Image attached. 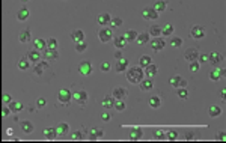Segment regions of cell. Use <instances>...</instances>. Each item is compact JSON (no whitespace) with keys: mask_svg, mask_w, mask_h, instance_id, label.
<instances>
[{"mask_svg":"<svg viewBox=\"0 0 226 143\" xmlns=\"http://www.w3.org/2000/svg\"><path fill=\"white\" fill-rule=\"evenodd\" d=\"M125 76L131 84H139L145 79V71L142 66H131L130 69L125 71Z\"/></svg>","mask_w":226,"mask_h":143,"instance_id":"obj_1","label":"cell"},{"mask_svg":"<svg viewBox=\"0 0 226 143\" xmlns=\"http://www.w3.org/2000/svg\"><path fill=\"white\" fill-rule=\"evenodd\" d=\"M72 95H74V93H72L69 89L62 87V89H59V92H57V101H59L60 104H63V107H68L69 102H71V99H72Z\"/></svg>","mask_w":226,"mask_h":143,"instance_id":"obj_2","label":"cell"},{"mask_svg":"<svg viewBox=\"0 0 226 143\" xmlns=\"http://www.w3.org/2000/svg\"><path fill=\"white\" fill-rule=\"evenodd\" d=\"M77 71H79L80 76L88 77V76H91V74L94 73V66H92V63H91L89 60H82V62L79 63V66H77Z\"/></svg>","mask_w":226,"mask_h":143,"instance_id":"obj_3","label":"cell"},{"mask_svg":"<svg viewBox=\"0 0 226 143\" xmlns=\"http://www.w3.org/2000/svg\"><path fill=\"white\" fill-rule=\"evenodd\" d=\"M98 38H100V41L101 42H110V41H113V32H112V27H101L100 29V32H98Z\"/></svg>","mask_w":226,"mask_h":143,"instance_id":"obj_4","label":"cell"},{"mask_svg":"<svg viewBox=\"0 0 226 143\" xmlns=\"http://www.w3.org/2000/svg\"><path fill=\"white\" fill-rule=\"evenodd\" d=\"M72 99H74L75 102H77L79 105L85 107V105H86V102H88V92H86V90H83V89H80V90H77V92H74Z\"/></svg>","mask_w":226,"mask_h":143,"instance_id":"obj_5","label":"cell"},{"mask_svg":"<svg viewBox=\"0 0 226 143\" xmlns=\"http://www.w3.org/2000/svg\"><path fill=\"white\" fill-rule=\"evenodd\" d=\"M169 84H170L172 87H175V89L187 87V82H185L181 76H178V74H175V76H172V77L169 79Z\"/></svg>","mask_w":226,"mask_h":143,"instance_id":"obj_6","label":"cell"},{"mask_svg":"<svg viewBox=\"0 0 226 143\" xmlns=\"http://www.w3.org/2000/svg\"><path fill=\"white\" fill-rule=\"evenodd\" d=\"M142 17L143 20H149V21H155L158 18V12L154 8H145L142 11Z\"/></svg>","mask_w":226,"mask_h":143,"instance_id":"obj_7","label":"cell"},{"mask_svg":"<svg viewBox=\"0 0 226 143\" xmlns=\"http://www.w3.org/2000/svg\"><path fill=\"white\" fill-rule=\"evenodd\" d=\"M139 87H140V90H143V92L152 90V89H154V80L149 79V77H145V79L139 83Z\"/></svg>","mask_w":226,"mask_h":143,"instance_id":"obj_8","label":"cell"},{"mask_svg":"<svg viewBox=\"0 0 226 143\" xmlns=\"http://www.w3.org/2000/svg\"><path fill=\"white\" fill-rule=\"evenodd\" d=\"M199 51L196 50V48H188L185 53H184V59L190 63V62H195V60H198L199 59Z\"/></svg>","mask_w":226,"mask_h":143,"instance_id":"obj_9","label":"cell"},{"mask_svg":"<svg viewBox=\"0 0 226 143\" xmlns=\"http://www.w3.org/2000/svg\"><path fill=\"white\" fill-rule=\"evenodd\" d=\"M190 35L195 39H202V38H205V29L202 26H193L190 30Z\"/></svg>","mask_w":226,"mask_h":143,"instance_id":"obj_10","label":"cell"},{"mask_svg":"<svg viewBox=\"0 0 226 143\" xmlns=\"http://www.w3.org/2000/svg\"><path fill=\"white\" fill-rule=\"evenodd\" d=\"M151 47H152L154 51H161L164 47H166V41L161 38V36H157L151 41Z\"/></svg>","mask_w":226,"mask_h":143,"instance_id":"obj_11","label":"cell"},{"mask_svg":"<svg viewBox=\"0 0 226 143\" xmlns=\"http://www.w3.org/2000/svg\"><path fill=\"white\" fill-rule=\"evenodd\" d=\"M110 21H112V15L109 14V12H100L98 15H97V23L100 24V26H106V24H110Z\"/></svg>","mask_w":226,"mask_h":143,"instance_id":"obj_12","label":"cell"},{"mask_svg":"<svg viewBox=\"0 0 226 143\" xmlns=\"http://www.w3.org/2000/svg\"><path fill=\"white\" fill-rule=\"evenodd\" d=\"M42 57H44L45 60H57V59H59L57 48H45V50H44Z\"/></svg>","mask_w":226,"mask_h":143,"instance_id":"obj_13","label":"cell"},{"mask_svg":"<svg viewBox=\"0 0 226 143\" xmlns=\"http://www.w3.org/2000/svg\"><path fill=\"white\" fill-rule=\"evenodd\" d=\"M127 69H128V60L125 57L118 59L116 63H115V71H116V73H125Z\"/></svg>","mask_w":226,"mask_h":143,"instance_id":"obj_14","label":"cell"},{"mask_svg":"<svg viewBox=\"0 0 226 143\" xmlns=\"http://www.w3.org/2000/svg\"><path fill=\"white\" fill-rule=\"evenodd\" d=\"M112 95H113L115 99H125L128 96V90L125 87H115L113 92H112Z\"/></svg>","mask_w":226,"mask_h":143,"instance_id":"obj_15","label":"cell"},{"mask_svg":"<svg viewBox=\"0 0 226 143\" xmlns=\"http://www.w3.org/2000/svg\"><path fill=\"white\" fill-rule=\"evenodd\" d=\"M71 39L77 44V42H83L85 41V32L82 29H75L71 32Z\"/></svg>","mask_w":226,"mask_h":143,"instance_id":"obj_16","label":"cell"},{"mask_svg":"<svg viewBox=\"0 0 226 143\" xmlns=\"http://www.w3.org/2000/svg\"><path fill=\"white\" fill-rule=\"evenodd\" d=\"M145 77H149V79H154L155 76H157V73H158V68H157V65H154V63H151V65H148L145 69Z\"/></svg>","mask_w":226,"mask_h":143,"instance_id":"obj_17","label":"cell"},{"mask_svg":"<svg viewBox=\"0 0 226 143\" xmlns=\"http://www.w3.org/2000/svg\"><path fill=\"white\" fill-rule=\"evenodd\" d=\"M20 128H21V133H24V134H32L33 130H35V127H33V124L30 121H21L20 122Z\"/></svg>","mask_w":226,"mask_h":143,"instance_id":"obj_18","label":"cell"},{"mask_svg":"<svg viewBox=\"0 0 226 143\" xmlns=\"http://www.w3.org/2000/svg\"><path fill=\"white\" fill-rule=\"evenodd\" d=\"M115 98H113V95H106L104 98H103V101H101V104H103V109H113V105H115Z\"/></svg>","mask_w":226,"mask_h":143,"instance_id":"obj_19","label":"cell"},{"mask_svg":"<svg viewBox=\"0 0 226 143\" xmlns=\"http://www.w3.org/2000/svg\"><path fill=\"white\" fill-rule=\"evenodd\" d=\"M222 60H223V56H222L220 53H217V51L210 53V59H208V62L211 63V66H217Z\"/></svg>","mask_w":226,"mask_h":143,"instance_id":"obj_20","label":"cell"},{"mask_svg":"<svg viewBox=\"0 0 226 143\" xmlns=\"http://www.w3.org/2000/svg\"><path fill=\"white\" fill-rule=\"evenodd\" d=\"M17 68H18L20 71H27V69L30 68V60H29V57H27V56L20 57L18 62H17Z\"/></svg>","mask_w":226,"mask_h":143,"instance_id":"obj_21","label":"cell"},{"mask_svg":"<svg viewBox=\"0 0 226 143\" xmlns=\"http://www.w3.org/2000/svg\"><path fill=\"white\" fill-rule=\"evenodd\" d=\"M18 41H20L21 44H27V42L32 41V35H30V30H29V29H26V30H23V32L18 33Z\"/></svg>","mask_w":226,"mask_h":143,"instance_id":"obj_22","label":"cell"},{"mask_svg":"<svg viewBox=\"0 0 226 143\" xmlns=\"http://www.w3.org/2000/svg\"><path fill=\"white\" fill-rule=\"evenodd\" d=\"M27 57H29V60L30 62H33V63H38L41 60V51L39 50H36V48H33V50H30L29 53H27Z\"/></svg>","mask_w":226,"mask_h":143,"instance_id":"obj_23","label":"cell"},{"mask_svg":"<svg viewBox=\"0 0 226 143\" xmlns=\"http://www.w3.org/2000/svg\"><path fill=\"white\" fill-rule=\"evenodd\" d=\"M220 79H223V74H222V68L213 66L211 73H210V80H213V82H219Z\"/></svg>","mask_w":226,"mask_h":143,"instance_id":"obj_24","label":"cell"},{"mask_svg":"<svg viewBox=\"0 0 226 143\" xmlns=\"http://www.w3.org/2000/svg\"><path fill=\"white\" fill-rule=\"evenodd\" d=\"M48 68V63L47 62H42V60H39L38 63H35V74L36 76H42L44 73H45V69Z\"/></svg>","mask_w":226,"mask_h":143,"instance_id":"obj_25","label":"cell"},{"mask_svg":"<svg viewBox=\"0 0 226 143\" xmlns=\"http://www.w3.org/2000/svg\"><path fill=\"white\" fill-rule=\"evenodd\" d=\"M33 48L39 50V51H44L47 48V41L44 38H35L33 39Z\"/></svg>","mask_w":226,"mask_h":143,"instance_id":"obj_26","label":"cell"},{"mask_svg":"<svg viewBox=\"0 0 226 143\" xmlns=\"http://www.w3.org/2000/svg\"><path fill=\"white\" fill-rule=\"evenodd\" d=\"M44 137L47 139V140H54L59 134H57V130L56 128H53V127H48V128H45L44 131Z\"/></svg>","mask_w":226,"mask_h":143,"instance_id":"obj_27","label":"cell"},{"mask_svg":"<svg viewBox=\"0 0 226 143\" xmlns=\"http://www.w3.org/2000/svg\"><path fill=\"white\" fill-rule=\"evenodd\" d=\"M143 137L142 128H130V140H140Z\"/></svg>","mask_w":226,"mask_h":143,"instance_id":"obj_28","label":"cell"},{"mask_svg":"<svg viewBox=\"0 0 226 143\" xmlns=\"http://www.w3.org/2000/svg\"><path fill=\"white\" fill-rule=\"evenodd\" d=\"M113 44H115L116 48L122 50V48H125V45L128 44V41L125 39V36H115V38H113Z\"/></svg>","mask_w":226,"mask_h":143,"instance_id":"obj_29","label":"cell"},{"mask_svg":"<svg viewBox=\"0 0 226 143\" xmlns=\"http://www.w3.org/2000/svg\"><path fill=\"white\" fill-rule=\"evenodd\" d=\"M149 38H151V35H149L148 32H143V33H139V36H137L136 42H137L139 45H145V44L149 42Z\"/></svg>","mask_w":226,"mask_h":143,"instance_id":"obj_30","label":"cell"},{"mask_svg":"<svg viewBox=\"0 0 226 143\" xmlns=\"http://www.w3.org/2000/svg\"><path fill=\"white\" fill-rule=\"evenodd\" d=\"M89 133H91V134H89V140H98V139H101L103 134H104V131H103L101 128H92Z\"/></svg>","mask_w":226,"mask_h":143,"instance_id":"obj_31","label":"cell"},{"mask_svg":"<svg viewBox=\"0 0 226 143\" xmlns=\"http://www.w3.org/2000/svg\"><path fill=\"white\" fill-rule=\"evenodd\" d=\"M124 36H125V39H127L128 42H130V41H136L137 36H139V32L134 30V29H130V30H127V32L124 33Z\"/></svg>","mask_w":226,"mask_h":143,"instance_id":"obj_32","label":"cell"},{"mask_svg":"<svg viewBox=\"0 0 226 143\" xmlns=\"http://www.w3.org/2000/svg\"><path fill=\"white\" fill-rule=\"evenodd\" d=\"M56 130H57V134H59V136H66V134H69V125H68L66 122H60Z\"/></svg>","mask_w":226,"mask_h":143,"instance_id":"obj_33","label":"cell"},{"mask_svg":"<svg viewBox=\"0 0 226 143\" xmlns=\"http://www.w3.org/2000/svg\"><path fill=\"white\" fill-rule=\"evenodd\" d=\"M29 15H30L29 9H27V8H21V9L17 12V20H18V21H26V20L29 18Z\"/></svg>","mask_w":226,"mask_h":143,"instance_id":"obj_34","label":"cell"},{"mask_svg":"<svg viewBox=\"0 0 226 143\" xmlns=\"http://www.w3.org/2000/svg\"><path fill=\"white\" fill-rule=\"evenodd\" d=\"M151 36H154V38H157V36H161V27L158 26V24H152L149 27V32H148Z\"/></svg>","mask_w":226,"mask_h":143,"instance_id":"obj_35","label":"cell"},{"mask_svg":"<svg viewBox=\"0 0 226 143\" xmlns=\"http://www.w3.org/2000/svg\"><path fill=\"white\" fill-rule=\"evenodd\" d=\"M148 104H149L151 109H160V105H161V99H160V96H151V98H149V101H148Z\"/></svg>","mask_w":226,"mask_h":143,"instance_id":"obj_36","label":"cell"},{"mask_svg":"<svg viewBox=\"0 0 226 143\" xmlns=\"http://www.w3.org/2000/svg\"><path fill=\"white\" fill-rule=\"evenodd\" d=\"M152 63V59H151V56H148V54H143V56H140V59H139V66H142L143 69L148 66V65H151Z\"/></svg>","mask_w":226,"mask_h":143,"instance_id":"obj_37","label":"cell"},{"mask_svg":"<svg viewBox=\"0 0 226 143\" xmlns=\"http://www.w3.org/2000/svg\"><path fill=\"white\" fill-rule=\"evenodd\" d=\"M9 107H11L12 113H18V112H21V110L24 109V104L20 102V101H12V102L9 104Z\"/></svg>","mask_w":226,"mask_h":143,"instance_id":"obj_38","label":"cell"},{"mask_svg":"<svg viewBox=\"0 0 226 143\" xmlns=\"http://www.w3.org/2000/svg\"><path fill=\"white\" fill-rule=\"evenodd\" d=\"M208 115L211 118H219L222 115V109H220L219 105H211L210 109H208Z\"/></svg>","mask_w":226,"mask_h":143,"instance_id":"obj_39","label":"cell"},{"mask_svg":"<svg viewBox=\"0 0 226 143\" xmlns=\"http://www.w3.org/2000/svg\"><path fill=\"white\" fill-rule=\"evenodd\" d=\"M69 139H71L72 142L83 140V139H85V133H83L82 130H77V131H74V133H71V134H69Z\"/></svg>","mask_w":226,"mask_h":143,"instance_id":"obj_40","label":"cell"},{"mask_svg":"<svg viewBox=\"0 0 226 143\" xmlns=\"http://www.w3.org/2000/svg\"><path fill=\"white\" fill-rule=\"evenodd\" d=\"M157 12H163V11H166V8H167V3H166V0H157V2L154 3V6H152Z\"/></svg>","mask_w":226,"mask_h":143,"instance_id":"obj_41","label":"cell"},{"mask_svg":"<svg viewBox=\"0 0 226 143\" xmlns=\"http://www.w3.org/2000/svg\"><path fill=\"white\" fill-rule=\"evenodd\" d=\"M152 137L155 140H166L167 139V131H164V130H155L152 133Z\"/></svg>","mask_w":226,"mask_h":143,"instance_id":"obj_42","label":"cell"},{"mask_svg":"<svg viewBox=\"0 0 226 143\" xmlns=\"http://www.w3.org/2000/svg\"><path fill=\"white\" fill-rule=\"evenodd\" d=\"M173 33V26L172 24H164L161 27V36H172Z\"/></svg>","mask_w":226,"mask_h":143,"instance_id":"obj_43","label":"cell"},{"mask_svg":"<svg viewBox=\"0 0 226 143\" xmlns=\"http://www.w3.org/2000/svg\"><path fill=\"white\" fill-rule=\"evenodd\" d=\"M169 45H170L172 48H179V47L182 45V39H181L179 36H172L170 41H169Z\"/></svg>","mask_w":226,"mask_h":143,"instance_id":"obj_44","label":"cell"},{"mask_svg":"<svg viewBox=\"0 0 226 143\" xmlns=\"http://www.w3.org/2000/svg\"><path fill=\"white\" fill-rule=\"evenodd\" d=\"M113 109L116 112H124L125 110V101L124 99H116L115 101V105H113Z\"/></svg>","mask_w":226,"mask_h":143,"instance_id":"obj_45","label":"cell"},{"mask_svg":"<svg viewBox=\"0 0 226 143\" xmlns=\"http://www.w3.org/2000/svg\"><path fill=\"white\" fill-rule=\"evenodd\" d=\"M199 68H201L199 60H195V62H190V63H188V69H190V73H198Z\"/></svg>","mask_w":226,"mask_h":143,"instance_id":"obj_46","label":"cell"},{"mask_svg":"<svg viewBox=\"0 0 226 143\" xmlns=\"http://www.w3.org/2000/svg\"><path fill=\"white\" fill-rule=\"evenodd\" d=\"M86 48H88L86 41H83V42H77V44H75V51H77V53H85V51H86Z\"/></svg>","mask_w":226,"mask_h":143,"instance_id":"obj_47","label":"cell"},{"mask_svg":"<svg viewBox=\"0 0 226 143\" xmlns=\"http://www.w3.org/2000/svg\"><path fill=\"white\" fill-rule=\"evenodd\" d=\"M178 96L181 99H187L188 98V89L187 87H179L178 89Z\"/></svg>","mask_w":226,"mask_h":143,"instance_id":"obj_48","label":"cell"},{"mask_svg":"<svg viewBox=\"0 0 226 143\" xmlns=\"http://www.w3.org/2000/svg\"><path fill=\"white\" fill-rule=\"evenodd\" d=\"M45 105H47V99L44 96H39L36 99V109H44Z\"/></svg>","mask_w":226,"mask_h":143,"instance_id":"obj_49","label":"cell"},{"mask_svg":"<svg viewBox=\"0 0 226 143\" xmlns=\"http://www.w3.org/2000/svg\"><path fill=\"white\" fill-rule=\"evenodd\" d=\"M119 26H122V18H119V17L112 18V21H110V27L112 29L113 27H119Z\"/></svg>","mask_w":226,"mask_h":143,"instance_id":"obj_50","label":"cell"},{"mask_svg":"<svg viewBox=\"0 0 226 143\" xmlns=\"http://www.w3.org/2000/svg\"><path fill=\"white\" fill-rule=\"evenodd\" d=\"M110 69H112V65L109 62H101L100 63V71L101 73H109Z\"/></svg>","mask_w":226,"mask_h":143,"instance_id":"obj_51","label":"cell"},{"mask_svg":"<svg viewBox=\"0 0 226 143\" xmlns=\"http://www.w3.org/2000/svg\"><path fill=\"white\" fill-rule=\"evenodd\" d=\"M178 137H179V136H178V131H176V130H169V131H167V140H172V142H173V140H178Z\"/></svg>","mask_w":226,"mask_h":143,"instance_id":"obj_52","label":"cell"},{"mask_svg":"<svg viewBox=\"0 0 226 143\" xmlns=\"http://www.w3.org/2000/svg\"><path fill=\"white\" fill-rule=\"evenodd\" d=\"M47 48H57V39L56 38H48L47 39Z\"/></svg>","mask_w":226,"mask_h":143,"instance_id":"obj_53","label":"cell"},{"mask_svg":"<svg viewBox=\"0 0 226 143\" xmlns=\"http://www.w3.org/2000/svg\"><path fill=\"white\" fill-rule=\"evenodd\" d=\"M11 113H12L11 107H9V105H3V109H2V116H3V118H8Z\"/></svg>","mask_w":226,"mask_h":143,"instance_id":"obj_54","label":"cell"},{"mask_svg":"<svg viewBox=\"0 0 226 143\" xmlns=\"http://www.w3.org/2000/svg\"><path fill=\"white\" fill-rule=\"evenodd\" d=\"M216 140L219 142H226V131H219L216 134Z\"/></svg>","mask_w":226,"mask_h":143,"instance_id":"obj_55","label":"cell"},{"mask_svg":"<svg viewBox=\"0 0 226 143\" xmlns=\"http://www.w3.org/2000/svg\"><path fill=\"white\" fill-rule=\"evenodd\" d=\"M12 101H14V99H12V95H11V93H5V95H3V104H5V105H9Z\"/></svg>","mask_w":226,"mask_h":143,"instance_id":"obj_56","label":"cell"},{"mask_svg":"<svg viewBox=\"0 0 226 143\" xmlns=\"http://www.w3.org/2000/svg\"><path fill=\"white\" fill-rule=\"evenodd\" d=\"M208 59H210V54H205V53H201L199 54V63H205V62H208Z\"/></svg>","mask_w":226,"mask_h":143,"instance_id":"obj_57","label":"cell"},{"mask_svg":"<svg viewBox=\"0 0 226 143\" xmlns=\"http://www.w3.org/2000/svg\"><path fill=\"white\" fill-rule=\"evenodd\" d=\"M112 119V115L109 113V112H104L103 115H101V121H104V122H109Z\"/></svg>","mask_w":226,"mask_h":143,"instance_id":"obj_58","label":"cell"},{"mask_svg":"<svg viewBox=\"0 0 226 143\" xmlns=\"http://www.w3.org/2000/svg\"><path fill=\"white\" fill-rule=\"evenodd\" d=\"M122 57H124V56H122V50H119V48H118V50L115 51V59L118 60V59H122Z\"/></svg>","mask_w":226,"mask_h":143,"instance_id":"obj_59","label":"cell"},{"mask_svg":"<svg viewBox=\"0 0 226 143\" xmlns=\"http://www.w3.org/2000/svg\"><path fill=\"white\" fill-rule=\"evenodd\" d=\"M220 99H222L223 102H226V89H223V90L220 92Z\"/></svg>","mask_w":226,"mask_h":143,"instance_id":"obj_60","label":"cell"},{"mask_svg":"<svg viewBox=\"0 0 226 143\" xmlns=\"http://www.w3.org/2000/svg\"><path fill=\"white\" fill-rule=\"evenodd\" d=\"M184 139H185V140H193V139H195V134H193V133H187Z\"/></svg>","mask_w":226,"mask_h":143,"instance_id":"obj_61","label":"cell"},{"mask_svg":"<svg viewBox=\"0 0 226 143\" xmlns=\"http://www.w3.org/2000/svg\"><path fill=\"white\" fill-rule=\"evenodd\" d=\"M5 133H6V136H12V134H14V130H12V128H6Z\"/></svg>","mask_w":226,"mask_h":143,"instance_id":"obj_62","label":"cell"}]
</instances>
